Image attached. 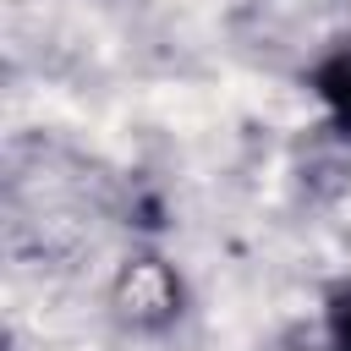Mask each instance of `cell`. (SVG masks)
Masks as SVG:
<instances>
[{"label":"cell","mask_w":351,"mask_h":351,"mask_svg":"<svg viewBox=\"0 0 351 351\" xmlns=\"http://www.w3.org/2000/svg\"><path fill=\"white\" fill-rule=\"evenodd\" d=\"M313 93L324 99V110H329V121L351 137V44H340L318 71H313Z\"/></svg>","instance_id":"6da1fadb"},{"label":"cell","mask_w":351,"mask_h":351,"mask_svg":"<svg viewBox=\"0 0 351 351\" xmlns=\"http://www.w3.org/2000/svg\"><path fill=\"white\" fill-rule=\"evenodd\" d=\"M329 340H335V351H351V285L335 291V302H329Z\"/></svg>","instance_id":"7a4b0ae2"}]
</instances>
